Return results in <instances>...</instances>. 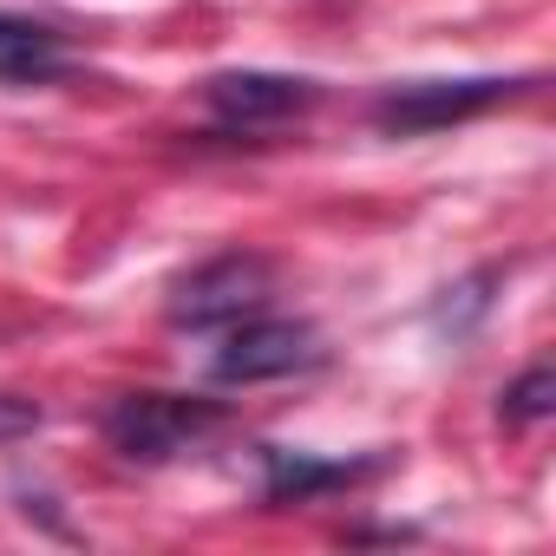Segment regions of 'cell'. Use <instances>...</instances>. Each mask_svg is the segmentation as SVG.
Returning <instances> with one entry per match:
<instances>
[{"label": "cell", "instance_id": "cell-1", "mask_svg": "<svg viewBox=\"0 0 556 556\" xmlns=\"http://www.w3.org/2000/svg\"><path fill=\"white\" fill-rule=\"evenodd\" d=\"M223 426V406L203 393H125L105 406V445L131 465H170Z\"/></svg>", "mask_w": 556, "mask_h": 556}, {"label": "cell", "instance_id": "cell-2", "mask_svg": "<svg viewBox=\"0 0 556 556\" xmlns=\"http://www.w3.org/2000/svg\"><path fill=\"white\" fill-rule=\"evenodd\" d=\"M321 361V334L308 321H289V315H242L229 321L223 348L210 354V380L216 387H262V380H289V374H308Z\"/></svg>", "mask_w": 556, "mask_h": 556}, {"label": "cell", "instance_id": "cell-3", "mask_svg": "<svg viewBox=\"0 0 556 556\" xmlns=\"http://www.w3.org/2000/svg\"><path fill=\"white\" fill-rule=\"evenodd\" d=\"M268 295H275V268L262 255L236 249V255H216V262L184 275L170 295V321L177 328H229V321L268 308Z\"/></svg>", "mask_w": 556, "mask_h": 556}, {"label": "cell", "instance_id": "cell-4", "mask_svg": "<svg viewBox=\"0 0 556 556\" xmlns=\"http://www.w3.org/2000/svg\"><path fill=\"white\" fill-rule=\"evenodd\" d=\"M510 92H517V79H413V86H393V92L374 99V125L400 131V138L406 131H439V125L491 112Z\"/></svg>", "mask_w": 556, "mask_h": 556}, {"label": "cell", "instance_id": "cell-5", "mask_svg": "<svg viewBox=\"0 0 556 556\" xmlns=\"http://www.w3.org/2000/svg\"><path fill=\"white\" fill-rule=\"evenodd\" d=\"M203 99H210V112L223 125L255 131V125H289V118H302L321 92H315V79H289V73H216L203 86Z\"/></svg>", "mask_w": 556, "mask_h": 556}, {"label": "cell", "instance_id": "cell-6", "mask_svg": "<svg viewBox=\"0 0 556 556\" xmlns=\"http://www.w3.org/2000/svg\"><path fill=\"white\" fill-rule=\"evenodd\" d=\"M73 73L66 34L27 14H0V86H53Z\"/></svg>", "mask_w": 556, "mask_h": 556}, {"label": "cell", "instance_id": "cell-7", "mask_svg": "<svg viewBox=\"0 0 556 556\" xmlns=\"http://www.w3.org/2000/svg\"><path fill=\"white\" fill-rule=\"evenodd\" d=\"M262 465H268V504H308V497L341 491L367 471V465H321V458L282 452V445H262Z\"/></svg>", "mask_w": 556, "mask_h": 556}, {"label": "cell", "instance_id": "cell-8", "mask_svg": "<svg viewBox=\"0 0 556 556\" xmlns=\"http://www.w3.org/2000/svg\"><path fill=\"white\" fill-rule=\"evenodd\" d=\"M549 393H556V380H549V367H530L517 387H504V426H536L543 413H549Z\"/></svg>", "mask_w": 556, "mask_h": 556}, {"label": "cell", "instance_id": "cell-9", "mask_svg": "<svg viewBox=\"0 0 556 556\" xmlns=\"http://www.w3.org/2000/svg\"><path fill=\"white\" fill-rule=\"evenodd\" d=\"M40 426V406H27V400H0V439L8 432H34Z\"/></svg>", "mask_w": 556, "mask_h": 556}]
</instances>
